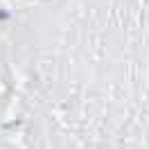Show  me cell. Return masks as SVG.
I'll use <instances>...</instances> for the list:
<instances>
[{"instance_id":"cell-1","label":"cell","mask_w":149,"mask_h":149,"mask_svg":"<svg viewBox=\"0 0 149 149\" xmlns=\"http://www.w3.org/2000/svg\"><path fill=\"white\" fill-rule=\"evenodd\" d=\"M7 18H9V14H7V11H2V9H0V20H7Z\"/></svg>"}]
</instances>
